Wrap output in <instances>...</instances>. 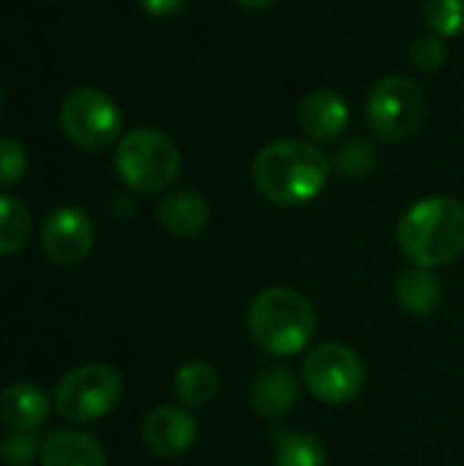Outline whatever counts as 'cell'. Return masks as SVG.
I'll list each match as a JSON object with an SVG mask.
<instances>
[{"mask_svg":"<svg viewBox=\"0 0 464 466\" xmlns=\"http://www.w3.org/2000/svg\"><path fill=\"white\" fill-rule=\"evenodd\" d=\"M241 8H246V11H265V8H271L276 0H235Z\"/></svg>","mask_w":464,"mask_h":466,"instance_id":"26","label":"cell"},{"mask_svg":"<svg viewBox=\"0 0 464 466\" xmlns=\"http://www.w3.org/2000/svg\"><path fill=\"white\" fill-rule=\"evenodd\" d=\"M427 98L405 74L377 79L366 98V123L383 142H402L421 128Z\"/></svg>","mask_w":464,"mask_h":466,"instance_id":"7","label":"cell"},{"mask_svg":"<svg viewBox=\"0 0 464 466\" xmlns=\"http://www.w3.org/2000/svg\"><path fill=\"white\" fill-rule=\"evenodd\" d=\"M52 401L30 382H11L0 390V420L11 431H36L46 423Z\"/></svg>","mask_w":464,"mask_h":466,"instance_id":"14","label":"cell"},{"mask_svg":"<svg viewBox=\"0 0 464 466\" xmlns=\"http://www.w3.org/2000/svg\"><path fill=\"white\" fill-rule=\"evenodd\" d=\"M93 243L96 227L90 216L79 208H57L46 216L41 227V248L60 268L85 262L93 251Z\"/></svg>","mask_w":464,"mask_h":466,"instance_id":"9","label":"cell"},{"mask_svg":"<svg viewBox=\"0 0 464 466\" xmlns=\"http://www.w3.org/2000/svg\"><path fill=\"white\" fill-rule=\"evenodd\" d=\"M41 466H107V453L96 437L79 429H57L41 442Z\"/></svg>","mask_w":464,"mask_h":466,"instance_id":"15","label":"cell"},{"mask_svg":"<svg viewBox=\"0 0 464 466\" xmlns=\"http://www.w3.org/2000/svg\"><path fill=\"white\" fill-rule=\"evenodd\" d=\"M331 167H334V172L342 175V177L364 180V177H369V175L375 172V167H377V150H375V145H372L369 139L356 137V139L345 142V145L336 150Z\"/></svg>","mask_w":464,"mask_h":466,"instance_id":"20","label":"cell"},{"mask_svg":"<svg viewBox=\"0 0 464 466\" xmlns=\"http://www.w3.org/2000/svg\"><path fill=\"white\" fill-rule=\"evenodd\" d=\"M298 396H301L298 380L284 366H268V369H263L254 377L252 390H249V401H252L254 412L260 418H268V420L287 418L295 410Z\"/></svg>","mask_w":464,"mask_h":466,"instance_id":"12","label":"cell"},{"mask_svg":"<svg viewBox=\"0 0 464 466\" xmlns=\"http://www.w3.org/2000/svg\"><path fill=\"white\" fill-rule=\"evenodd\" d=\"M421 14L432 33L443 38L464 33V0H424Z\"/></svg>","mask_w":464,"mask_h":466,"instance_id":"21","label":"cell"},{"mask_svg":"<svg viewBox=\"0 0 464 466\" xmlns=\"http://www.w3.org/2000/svg\"><path fill=\"white\" fill-rule=\"evenodd\" d=\"M115 169L131 191L161 194L180 175V150L159 128H134L118 142Z\"/></svg>","mask_w":464,"mask_h":466,"instance_id":"4","label":"cell"},{"mask_svg":"<svg viewBox=\"0 0 464 466\" xmlns=\"http://www.w3.org/2000/svg\"><path fill=\"white\" fill-rule=\"evenodd\" d=\"M301 377L309 393L331 407H345L356 401L366 385L361 355L339 341H325L309 350L301 366Z\"/></svg>","mask_w":464,"mask_h":466,"instance_id":"6","label":"cell"},{"mask_svg":"<svg viewBox=\"0 0 464 466\" xmlns=\"http://www.w3.org/2000/svg\"><path fill=\"white\" fill-rule=\"evenodd\" d=\"M33 218L22 199L0 194V257L16 254L30 240Z\"/></svg>","mask_w":464,"mask_h":466,"instance_id":"18","label":"cell"},{"mask_svg":"<svg viewBox=\"0 0 464 466\" xmlns=\"http://www.w3.org/2000/svg\"><path fill=\"white\" fill-rule=\"evenodd\" d=\"M276 466H328V453L317 437L293 431L279 440Z\"/></svg>","mask_w":464,"mask_h":466,"instance_id":"19","label":"cell"},{"mask_svg":"<svg viewBox=\"0 0 464 466\" xmlns=\"http://www.w3.org/2000/svg\"><path fill=\"white\" fill-rule=\"evenodd\" d=\"M222 377L208 360H189L175 371V396L183 407H205L216 399Z\"/></svg>","mask_w":464,"mask_h":466,"instance_id":"17","label":"cell"},{"mask_svg":"<svg viewBox=\"0 0 464 466\" xmlns=\"http://www.w3.org/2000/svg\"><path fill=\"white\" fill-rule=\"evenodd\" d=\"M156 218L161 229L170 232L172 238H197L211 224V205L202 194L180 188V191H170L159 202Z\"/></svg>","mask_w":464,"mask_h":466,"instance_id":"13","label":"cell"},{"mask_svg":"<svg viewBox=\"0 0 464 466\" xmlns=\"http://www.w3.org/2000/svg\"><path fill=\"white\" fill-rule=\"evenodd\" d=\"M397 303L410 317H429L443 300V284L429 268H410L397 276L394 284Z\"/></svg>","mask_w":464,"mask_h":466,"instance_id":"16","label":"cell"},{"mask_svg":"<svg viewBox=\"0 0 464 466\" xmlns=\"http://www.w3.org/2000/svg\"><path fill=\"white\" fill-rule=\"evenodd\" d=\"M36 453H41V442L36 431H8L0 440V461L8 466H30Z\"/></svg>","mask_w":464,"mask_h":466,"instance_id":"22","label":"cell"},{"mask_svg":"<svg viewBox=\"0 0 464 466\" xmlns=\"http://www.w3.org/2000/svg\"><path fill=\"white\" fill-rule=\"evenodd\" d=\"M197 440V420L189 407L164 404L145 415L142 420V442L150 453L161 459H178L191 451Z\"/></svg>","mask_w":464,"mask_h":466,"instance_id":"10","label":"cell"},{"mask_svg":"<svg viewBox=\"0 0 464 466\" xmlns=\"http://www.w3.org/2000/svg\"><path fill=\"white\" fill-rule=\"evenodd\" d=\"M397 246L416 268H440L464 254V205L454 197H427L405 210Z\"/></svg>","mask_w":464,"mask_h":466,"instance_id":"2","label":"cell"},{"mask_svg":"<svg viewBox=\"0 0 464 466\" xmlns=\"http://www.w3.org/2000/svg\"><path fill=\"white\" fill-rule=\"evenodd\" d=\"M27 172V153L16 139H0V188L16 186Z\"/></svg>","mask_w":464,"mask_h":466,"instance_id":"24","label":"cell"},{"mask_svg":"<svg viewBox=\"0 0 464 466\" xmlns=\"http://www.w3.org/2000/svg\"><path fill=\"white\" fill-rule=\"evenodd\" d=\"M331 177L328 156L304 139H273L252 161L254 188L279 208H301L323 194Z\"/></svg>","mask_w":464,"mask_h":466,"instance_id":"1","label":"cell"},{"mask_svg":"<svg viewBox=\"0 0 464 466\" xmlns=\"http://www.w3.org/2000/svg\"><path fill=\"white\" fill-rule=\"evenodd\" d=\"M298 123L309 139L320 145L336 142L350 123L347 101L336 90H314L301 101Z\"/></svg>","mask_w":464,"mask_h":466,"instance_id":"11","label":"cell"},{"mask_svg":"<svg viewBox=\"0 0 464 466\" xmlns=\"http://www.w3.org/2000/svg\"><path fill=\"white\" fill-rule=\"evenodd\" d=\"M123 396L120 374L107 363H88L68 371L52 393V407L68 423H93L107 418Z\"/></svg>","mask_w":464,"mask_h":466,"instance_id":"5","label":"cell"},{"mask_svg":"<svg viewBox=\"0 0 464 466\" xmlns=\"http://www.w3.org/2000/svg\"><path fill=\"white\" fill-rule=\"evenodd\" d=\"M449 57L446 38L438 33H424L410 44V63L421 71H438Z\"/></svg>","mask_w":464,"mask_h":466,"instance_id":"23","label":"cell"},{"mask_svg":"<svg viewBox=\"0 0 464 466\" xmlns=\"http://www.w3.org/2000/svg\"><path fill=\"white\" fill-rule=\"evenodd\" d=\"M254 344L271 358L301 355L317 330V314L306 295L293 287H268L257 292L246 314Z\"/></svg>","mask_w":464,"mask_h":466,"instance_id":"3","label":"cell"},{"mask_svg":"<svg viewBox=\"0 0 464 466\" xmlns=\"http://www.w3.org/2000/svg\"><path fill=\"white\" fill-rule=\"evenodd\" d=\"M60 128L71 145L96 153L120 137L123 115L107 93L96 87H74L60 106Z\"/></svg>","mask_w":464,"mask_h":466,"instance_id":"8","label":"cell"},{"mask_svg":"<svg viewBox=\"0 0 464 466\" xmlns=\"http://www.w3.org/2000/svg\"><path fill=\"white\" fill-rule=\"evenodd\" d=\"M137 3L142 5V11H148V14L156 16V19L175 16V14L186 5V0H137Z\"/></svg>","mask_w":464,"mask_h":466,"instance_id":"25","label":"cell"}]
</instances>
